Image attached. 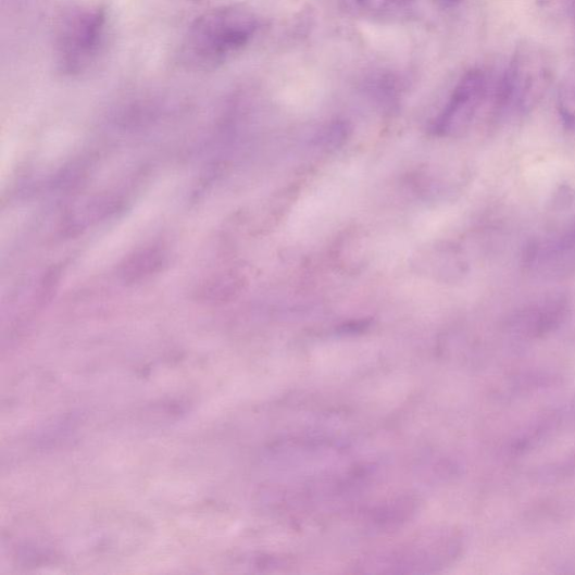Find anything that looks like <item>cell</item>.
Returning <instances> with one entry per match:
<instances>
[{"instance_id":"1","label":"cell","mask_w":575,"mask_h":575,"mask_svg":"<svg viewBox=\"0 0 575 575\" xmlns=\"http://www.w3.org/2000/svg\"><path fill=\"white\" fill-rule=\"evenodd\" d=\"M259 29L255 13L243 5H226L198 16L187 30L180 58L197 71H214L243 51Z\"/></svg>"},{"instance_id":"2","label":"cell","mask_w":575,"mask_h":575,"mask_svg":"<svg viewBox=\"0 0 575 575\" xmlns=\"http://www.w3.org/2000/svg\"><path fill=\"white\" fill-rule=\"evenodd\" d=\"M111 17L100 4H75L61 11L54 25V57L64 76H80L105 54Z\"/></svg>"},{"instance_id":"3","label":"cell","mask_w":575,"mask_h":575,"mask_svg":"<svg viewBox=\"0 0 575 575\" xmlns=\"http://www.w3.org/2000/svg\"><path fill=\"white\" fill-rule=\"evenodd\" d=\"M554 77L549 53L530 42L520 46L497 79L492 113L499 120L529 112L545 97Z\"/></svg>"},{"instance_id":"4","label":"cell","mask_w":575,"mask_h":575,"mask_svg":"<svg viewBox=\"0 0 575 575\" xmlns=\"http://www.w3.org/2000/svg\"><path fill=\"white\" fill-rule=\"evenodd\" d=\"M496 83L480 67L467 72L455 86L435 128L442 133H453L467 127L488 100L492 107Z\"/></svg>"},{"instance_id":"5","label":"cell","mask_w":575,"mask_h":575,"mask_svg":"<svg viewBox=\"0 0 575 575\" xmlns=\"http://www.w3.org/2000/svg\"><path fill=\"white\" fill-rule=\"evenodd\" d=\"M527 265L536 272L560 275L575 270V221L535 242L526 253Z\"/></svg>"},{"instance_id":"6","label":"cell","mask_w":575,"mask_h":575,"mask_svg":"<svg viewBox=\"0 0 575 575\" xmlns=\"http://www.w3.org/2000/svg\"><path fill=\"white\" fill-rule=\"evenodd\" d=\"M568 302L562 296H549L532 302L511 320L513 333L539 337L555 330L567 317Z\"/></svg>"},{"instance_id":"7","label":"cell","mask_w":575,"mask_h":575,"mask_svg":"<svg viewBox=\"0 0 575 575\" xmlns=\"http://www.w3.org/2000/svg\"><path fill=\"white\" fill-rule=\"evenodd\" d=\"M164 252L157 248H149L129 257L121 268V277L125 283L134 284L152 277L161 272L165 265Z\"/></svg>"},{"instance_id":"8","label":"cell","mask_w":575,"mask_h":575,"mask_svg":"<svg viewBox=\"0 0 575 575\" xmlns=\"http://www.w3.org/2000/svg\"><path fill=\"white\" fill-rule=\"evenodd\" d=\"M559 110L565 123L575 127V64L567 72L561 84Z\"/></svg>"},{"instance_id":"9","label":"cell","mask_w":575,"mask_h":575,"mask_svg":"<svg viewBox=\"0 0 575 575\" xmlns=\"http://www.w3.org/2000/svg\"><path fill=\"white\" fill-rule=\"evenodd\" d=\"M355 3L366 13L384 15L409 9L415 0H355Z\"/></svg>"},{"instance_id":"10","label":"cell","mask_w":575,"mask_h":575,"mask_svg":"<svg viewBox=\"0 0 575 575\" xmlns=\"http://www.w3.org/2000/svg\"><path fill=\"white\" fill-rule=\"evenodd\" d=\"M462 0H436L439 8L451 10L461 4Z\"/></svg>"},{"instance_id":"11","label":"cell","mask_w":575,"mask_h":575,"mask_svg":"<svg viewBox=\"0 0 575 575\" xmlns=\"http://www.w3.org/2000/svg\"><path fill=\"white\" fill-rule=\"evenodd\" d=\"M567 4H568L571 16L575 22V0H567Z\"/></svg>"}]
</instances>
